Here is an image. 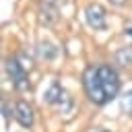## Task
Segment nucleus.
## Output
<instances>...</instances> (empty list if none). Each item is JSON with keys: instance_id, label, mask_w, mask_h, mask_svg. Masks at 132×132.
I'll return each instance as SVG.
<instances>
[{"instance_id": "f257e3e1", "label": "nucleus", "mask_w": 132, "mask_h": 132, "mask_svg": "<svg viewBox=\"0 0 132 132\" xmlns=\"http://www.w3.org/2000/svg\"><path fill=\"white\" fill-rule=\"evenodd\" d=\"M82 89H85L91 103L105 105V103H109L111 99L118 97L120 76H118L116 68L107 66V64L89 66L82 74Z\"/></svg>"}, {"instance_id": "f03ea898", "label": "nucleus", "mask_w": 132, "mask_h": 132, "mask_svg": "<svg viewBox=\"0 0 132 132\" xmlns=\"http://www.w3.org/2000/svg\"><path fill=\"white\" fill-rule=\"evenodd\" d=\"M4 68H6V74H8V78H10V82L16 91H27L29 89L27 70H25V64L19 62V58H8Z\"/></svg>"}, {"instance_id": "7ed1b4c3", "label": "nucleus", "mask_w": 132, "mask_h": 132, "mask_svg": "<svg viewBox=\"0 0 132 132\" xmlns=\"http://www.w3.org/2000/svg\"><path fill=\"white\" fill-rule=\"evenodd\" d=\"M85 21L91 29L99 31V29H105L107 25V14H105V8L97 2H91L85 6Z\"/></svg>"}, {"instance_id": "20e7f679", "label": "nucleus", "mask_w": 132, "mask_h": 132, "mask_svg": "<svg viewBox=\"0 0 132 132\" xmlns=\"http://www.w3.org/2000/svg\"><path fill=\"white\" fill-rule=\"evenodd\" d=\"M43 97H45V103H50V105H54V107H58V109H62V111L70 107L68 93L62 89V85H60V82H52V85L45 89Z\"/></svg>"}, {"instance_id": "39448f33", "label": "nucleus", "mask_w": 132, "mask_h": 132, "mask_svg": "<svg viewBox=\"0 0 132 132\" xmlns=\"http://www.w3.org/2000/svg\"><path fill=\"white\" fill-rule=\"evenodd\" d=\"M12 113H14V120L23 126V128H31L33 126V109L27 101H16L12 105Z\"/></svg>"}, {"instance_id": "423d86ee", "label": "nucleus", "mask_w": 132, "mask_h": 132, "mask_svg": "<svg viewBox=\"0 0 132 132\" xmlns=\"http://www.w3.org/2000/svg\"><path fill=\"white\" fill-rule=\"evenodd\" d=\"M60 4H62V0H41V4H39V19H41V23H45V25L54 23L58 19Z\"/></svg>"}, {"instance_id": "0eeeda50", "label": "nucleus", "mask_w": 132, "mask_h": 132, "mask_svg": "<svg viewBox=\"0 0 132 132\" xmlns=\"http://www.w3.org/2000/svg\"><path fill=\"white\" fill-rule=\"evenodd\" d=\"M116 64L120 66H132V47H120L116 52Z\"/></svg>"}, {"instance_id": "6e6552de", "label": "nucleus", "mask_w": 132, "mask_h": 132, "mask_svg": "<svg viewBox=\"0 0 132 132\" xmlns=\"http://www.w3.org/2000/svg\"><path fill=\"white\" fill-rule=\"evenodd\" d=\"M37 52H39V56H41V58H45V60H52V58L58 54L56 45H52L50 41H41V43H39V47H37Z\"/></svg>"}, {"instance_id": "1a4fd4ad", "label": "nucleus", "mask_w": 132, "mask_h": 132, "mask_svg": "<svg viewBox=\"0 0 132 132\" xmlns=\"http://www.w3.org/2000/svg\"><path fill=\"white\" fill-rule=\"evenodd\" d=\"M122 109L126 113H132V93H126L124 99H122Z\"/></svg>"}, {"instance_id": "9d476101", "label": "nucleus", "mask_w": 132, "mask_h": 132, "mask_svg": "<svg viewBox=\"0 0 132 132\" xmlns=\"http://www.w3.org/2000/svg\"><path fill=\"white\" fill-rule=\"evenodd\" d=\"M124 37H126V39H132V23L124 27Z\"/></svg>"}, {"instance_id": "9b49d317", "label": "nucleus", "mask_w": 132, "mask_h": 132, "mask_svg": "<svg viewBox=\"0 0 132 132\" xmlns=\"http://www.w3.org/2000/svg\"><path fill=\"white\" fill-rule=\"evenodd\" d=\"M109 2H111V4H116V6H122L126 0H109Z\"/></svg>"}]
</instances>
